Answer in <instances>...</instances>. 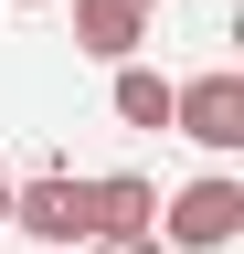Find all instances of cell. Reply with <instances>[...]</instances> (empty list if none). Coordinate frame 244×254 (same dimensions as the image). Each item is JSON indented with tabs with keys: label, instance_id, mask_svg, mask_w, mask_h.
Segmentation results:
<instances>
[{
	"label": "cell",
	"instance_id": "7a4b0ae2",
	"mask_svg": "<svg viewBox=\"0 0 244 254\" xmlns=\"http://www.w3.org/2000/svg\"><path fill=\"white\" fill-rule=\"evenodd\" d=\"M170 127L191 148H212V159H234L244 148V74L234 64H212V74H191V85H170Z\"/></svg>",
	"mask_w": 244,
	"mask_h": 254
},
{
	"label": "cell",
	"instance_id": "5b68a950",
	"mask_svg": "<svg viewBox=\"0 0 244 254\" xmlns=\"http://www.w3.org/2000/svg\"><path fill=\"white\" fill-rule=\"evenodd\" d=\"M138 43H149V0H75V53L138 64Z\"/></svg>",
	"mask_w": 244,
	"mask_h": 254
},
{
	"label": "cell",
	"instance_id": "9c48e42d",
	"mask_svg": "<svg viewBox=\"0 0 244 254\" xmlns=\"http://www.w3.org/2000/svg\"><path fill=\"white\" fill-rule=\"evenodd\" d=\"M149 11H160V0H149Z\"/></svg>",
	"mask_w": 244,
	"mask_h": 254
},
{
	"label": "cell",
	"instance_id": "52a82bcc",
	"mask_svg": "<svg viewBox=\"0 0 244 254\" xmlns=\"http://www.w3.org/2000/svg\"><path fill=\"white\" fill-rule=\"evenodd\" d=\"M0 222H11V170H0Z\"/></svg>",
	"mask_w": 244,
	"mask_h": 254
},
{
	"label": "cell",
	"instance_id": "3957f363",
	"mask_svg": "<svg viewBox=\"0 0 244 254\" xmlns=\"http://www.w3.org/2000/svg\"><path fill=\"white\" fill-rule=\"evenodd\" d=\"M11 222H21L43 254H75L85 233H96V212H85V180H75V170H32V180H11Z\"/></svg>",
	"mask_w": 244,
	"mask_h": 254
},
{
	"label": "cell",
	"instance_id": "ba28073f",
	"mask_svg": "<svg viewBox=\"0 0 244 254\" xmlns=\"http://www.w3.org/2000/svg\"><path fill=\"white\" fill-rule=\"evenodd\" d=\"M11 11H53V0H11Z\"/></svg>",
	"mask_w": 244,
	"mask_h": 254
},
{
	"label": "cell",
	"instance_id": "277c9868",
	"mask_svg": "<svg viewBox=\"0 0 244 254\" xmlns=\"http://www.w3.org/2000/svg\"><path fill=\"white\" fill-rule=\"evenodd\" d=\"M85 212H96V233H85V244H138L149 222H160V180L106 170V180H85Z\"/></svg>",
	"mask_w": 244,
	"mask_h": 254
},
{
	"label": "cell",
	"instance_id": "8992f818",
	"mask_svg": "<svg viewBox=\"0 0 244 254\" xmlns=\"http://www.w3.org/2000/svg\"><path fill=\"white\" fill-rule=\"evenodd\" d=\"M106 106H117V127H149V138H160V127H170V74H149V64H106Z\"/></svg>",
	"mask_w": 244,
	"mask_h": 254
},
{
	"label": "cell",
	"instance_id": "6da1fadb",
	"mask_svg": "<svg viewBox=\"0 0 244 254\" xmlns=\"http://www.w3.org/2000/svg\"><path fill=\"white\" fill-rule=\"evenodd\" d=\"M170 254H223V244H244V180L234 170H202V180H180L170 201H160V222H149Z\"/></svg>",
	"mask_w": 244,
	"mask_h": 254
}]
</instances>
